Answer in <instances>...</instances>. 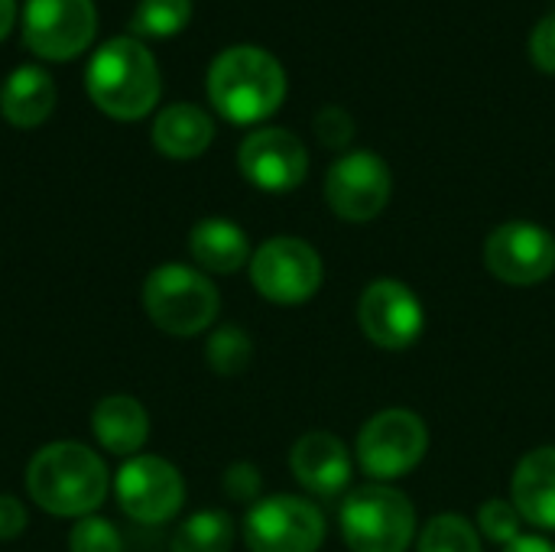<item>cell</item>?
I'll list each match as a JSON object with an SVG mask.
<instances>
[{"label": "cell", "mask_w": 555, "mask_h": 552, "mask_svg": "<svg viewBox=\"0 0 555 552\" xmlns=\"http://www.w3.org/2000/svg\"><path fill=\"white\" fill-rule=\"evenodd\" d=\"M111 478L101 455L72 439L42 446L26 468L29 498L55 517H91L107 498Z\"/></svg>", "instance_id": "obj_1"}, {"label": "cell", "mask_w": 555, "mask_h": 552, "mask_svg": "<svg viewBox=\"0 0 555 552\" xmlns=\"http://www.w3.org/2000/svg\"><path fill=\"white\" fill-rule=\"evenodd\" d=\"M91 104L114 120L146 117L163 91L156 55L137 36H114L101 42L85 72Z\"/></svg>", "instance_id": "obj_2"}, {"label": "cell", "mask_w": 555, "mask_h": 552, "mask_svg": "<svg viewBox=\"0 0 555 552\" xmlns=\"http://www.w3.org/2000/svg\"><path fill=\"white\" fill-rule=\"evenodd\" d=\"M208 101L231 124H260L286 98V72L260 46H231L208 68Z\"/></svg>", "instance_id": "obj_3"}, {"label": "cell", "mask_w": 555, "mask_h": 552, "mask_svg": "<svg viewBox=\"0 0 555 552\" xmlns=\"http://www.w3.org/2000/svg\"><path fill=\"white\" fill-rule=\"evenodd\" d=\"M143 309L159 332L192 338L218 319L221 296L202 270L163 264L143 283Z\"/></svg>", "instance_id": "obj_4"}, {"label": "cell", "mask_w": 555, "mask_h": 552, "mask_svg": "<svg viewBox=\"0 0 555 552\" xmlns=\"http://www.w3.org/2000/svg\"><path fill=\"white\" fill-rule=\"evenodd\" d=\"M341 537L351 552H406L416 540V508L390 485L354 488L338 511Z\"/></svg>", "instance_id": "obj_5"}, {"label": "cell", "mask_w": 555, "mask_h": 552, "mask_svg": "<svg viewBox=\"0 0 555 552\" xmlns=\"http://www.w3.org/2000/svg\"><path fill=\"white\" fill-rule=\"evenodd\" d=\"M426 452H429V429L420 413L403 410V407L374 413L361 426L358 442H354L361 472L377 485H390L416 472Z\"/></svg>", "instance_id": "obj_6"}, {"label": "cell", "mask_w": 555, "mask_h": 552, "mask_svg": "<svg viewBox=\"0 0 555 552\" xmlns=\"http://www.w3.org/2000/svg\"><path fill=\"white\" fill-rule=\"evenodd\" d=\"M247 267H250L254 290L276 306L309 303L322 290V280H325L322 254L309 241L289 238V234L263 241L254 251Z\"/></svg>", "instance_id": "obj_7"}, {"label": "cell", "mask_w": 555, "mask_h": 552, "mask_svg": "<svg viewBox=\"0 0 555 552\" xmlns=\"http://www.w3.org/2000/svg\"><path fill=\"white\" fill-rule=\"evenodd\" d=\"M244 543L250 552H319L325 543V517L309 498L273 495L247 511Z\"/></svg>", "instance_id": "obj_8"}, {"label": "cell", "mask_w": 555, "mask_h": 552, "mask_svg": "<svg viewBox=\"0 0 555 552\" xmlns=\"http://www.w3.org/2000/svg\"><path fill=\"white\" fill-rule=\"evenodd\" d=\"M98 33L94 0H26L23 42L46 62H68L81 55Z\"/></svg>", "instance_id": "obj_9"}, {"label": "cell", "mask_w": 555, "mask_h": 552, "mask_svg": "<svg viewBox=\"0 0 555 552\" xmlns=\"http://www.w3.org/2000/svg\"><path fill=\"white\" fill-rule=\"evenodd\" d=\"M120 511L137 524H169L185 504V482L163 455H133L114 478Z\"/></svg>", "instance_id": "obj_10"}, {"label": "cell", "mask_w": 555, "mask_h": 552, "mask_svg": "<svg viewBox=\"0 0 555 552\" xmlns=\"http://www.w3.org/2000/svg\"><path fill=\"white\" fill-rule=\"evenodd\" d=\"M393 192V176L390 166L367 150L345 153L338 163H332L325 176V202L328 208L351 224L374 221Z\"/></svg>", "instance_id": "obj_11"}, {"label": "cell", "mask_w": 555, "mask_h": 552, "mask_svg": "<svg viewBox=\"0 0 555 552\" xmlns=\"http://www.w3.org/2000/svg\"><path fill=\"white\" fill-rule=\"evenodd\" d=\"M358 322L371 345L403 351L416 345L426 332V309L406 283L384 277L364 286L358 303Z\"/></svg>", "instance_id": "obj_12"}, {"label": "cell", "mask_w": 555, "mask_h": 552, "mask_svg": "<svg viewBox=\"0 0 555 552\" xmlns=\"http://www.w3.org/2000/svg\"><path fill=\"white\" fill-rule=\"evenodd\" d=\"M485 264L507 286H537L555 273V238L533 221H504L485 241Z\"/></svg>", "instance_id": "obj_13"}, {"label": "cell", "mask_w": 555, "mask_h": 552, "mask_svg": "<svg viewBox=\"0 0 555 552\" xmlns=\"http://www.w3.org/2000/svg\"><path fill=\"white\" fill-rule=\"evenodd\" d=\"M237 166L260 192H293L309 172V153L296 133L283 127H260L241 143Z\"/></svg>", "instance_id": "obj_14"}, {"label": "cell", "mask_w": 555, "mask_h": 552, "mask_svg": "<svg viewBox=\"0 0 555 552\" xmlns=\"http://www.w3.org/2000/svg\"><path fill=\"white\" fill-rule=\"evenodd\" d=\"M289 472L312 498H341L351 485L354 462L348 446L332 433H306L289 449Z\"/></svg>", "instance_id": "obj_15"}, {"label": "cell", "mask_w": 555, "mask_h": 552, "mask_svg": "<svg viewBox=\"0 0 555 552\" xmlns=\"http://www.w3.org/2000/svg\"><path fill=\"white\" fill-rule=\"evenodd\" d=\"M511 501L537 530H555V446L527 452L511 478Z\"/></svg>", "instance_id": "obj_16"}, {"label": "cell", "mask_w": 555, "mask_h": 552, "mask_svg": "<svg viewBox=\"0 0 555 552\" xmlns=\"http://www.w3.org/2000/svg\"><path fill=\"white\" fill-rule=\"evenodd\" d=\"M91 433L94 439L111 452L133 459L150 439V416L143 403L130 394H111L104 397L91 413Z\"/></svg>", "instance_id": "obj_17"}, {"label": "cell", "mask_w": 555, "mask_h": 552, "mask_svg": "<svg viewBox=\"0 0 555 552\" xmlns=\"http://www.w3.org/2000/svg\"><path fill=\"white\" fill-rule=\"evenodd\" d=\"M55 111V81L39 65H20L0 85V114L7 124L29 130L49 120Z\"/></svg>", "instance_id": "obj_18"}, {"label": "cell", "mask_w": 555, "mask_h": 552, "mask_svg": "<svg viewBox=\"0 0 555 552\" xmlns=\"http://www.w3.org/2000/svg\"><path fill=\"white\" fill-rule=\"evenodd\" d=\"M215 140V120L198 104H169L153 120V146L169 159H195Z\"/></svg>", "instance_id": "obj_19"}, {"label": "cell", "mask_w": 555, "mask_h": 552, "mask_svg": "<svg viewBox=\"0 0 555 552\" xmlns=\"http://www.w3.org/2000/svg\"><path fill=\"white\" fill-rule=\"evenodd\" d=\"M192 260L202 273H237L250 264V241L247 231L228 218H205L189 234Z\"/></svg>", "instance_id": "obj_20"}, {"label": "cell", "mask_w": 555, "mask_h": 552, "mask_svg": "<svg viewBox=\"0 0 555 552\" xmlns=\"http://www.w3.org/2000/svg\"><path fill=\"white\" fill-rule=\"evenodd\" d=\"M234 521L224 511H198L185 517L172 537V552H231Z\"/></svg>", "instance_id": "obj_21"}, {"label": "cell", "mask_w": 555, "mask_h": 552, "mask_svg": "<svg viewBox=\"0 0 555 552\" xmlns=\"http://www.w3.org/2000/svg\"><path fill=\"white\" fill-rule=\"evenodd\" d=\"M192 20V0H140L133 16H130V29L140 39H166L176 36L189 26Z\"/></svg>", "instance_id": "obj_22"}, {"label": "cell", "mask_w": 555, "mask_h": 552, "mask_svg": "<svg viewBox=\"0 0 555 552\" xmlns=\"http://www.w3.org/2000/svg\"><path fill=\"white\" fill-rule=\"evenodd\" d=\"M416 552H485L478 527L462 514H436L416 537Z\"/></svg>", "instance_id": "obj_23"}, {"label": "cell", "mask_w": 555, "mask_h": 552, "mask_svg": "<svg viewBox=\"0 0 555 552\" xmlns=\"http://www.w3.org/2000/svg\"><path fill=\"white\" fill-rule=\"evenodd\" d=\"M205 361L215 374L221 377H237L250 368L254 361V342L244 329L237 325H221L208 335L205 342Z\"/></svg>", "instance_id": "obj_24"}, {"label": "cell", "mask_w": 555, "mask_h": 552, "mask_svg": "<svg viewBox=\"0 0 555 552\" xmlns=\"http://www.w3.org/2000/svg\"><path fill=\"white\" fill-rule=\"evenodd\" d=\"M524 524L527 521L520 517V511L511 498H488L478 508V530L498 547H511L514 540H520Z\"/></svg>", "instance_id": "obj_25"}, {"label": "cell", "mask_w": 555, "mask_h": 552, "mask_svg": "<svg viewBox=\"0 0 555 552\" xmlns=\"http://www.w3.org/2000/svg\"><path fill=\"white\" fill-rule=\"evenodd\" d=\"M68 552H124L117 527L104 517H81L68 534Z\"/></svg>", "instance_id": "obj_26"}, {"label": "cell", "mask_w": 555, "mask_h": 552, "mask_svg": "<svg viewBox=\"0 0 555 552\" xmlns=\"http://www.w3.org/2000/svg\"><path fill=\"white\" fill-rule=\"evenodd\" d=\"M315 137L328 150H345L354 140V117L345 107L328 104L315 114Z\"/></svg>", "instance_id": "obj_27"}, {"label": "cell", "mask_w": 555, "mask_h": 552, "mask_svg": "<svg viewBox=\"0 0 555 552\" xmlns=\"http://www.w3.org/2000/svg\"><path fill=\"white\" fill-rule=\"evenodd\" d=\"M221 488H224V495L234 501V504H257V498H260V491H263V478H260V472H257V465H250V462H234V465H228V472H224V478H221Z\"/></svg>", "instance_id": "obj_28"}, {"label": "cell", "mask_w": 555, "mask_h": 552, "mask_svg": "<svg viewBox=\"0 0 555 552\" xmlns=\"http://www.w3.org/2000/svg\"><path fill=\"white\" fill-rule=\"evenodd\" d=\"M530 55L540 72L555 75V10L537 23V29L530 36Z\"/></svg>", "instance_id": "obj_29"}, {"label": "cell", "mask_w": 555, "mask_h": 552, "mask_svg": "<svg viewBox=\"0 0 555 552\" xmlns=\"http://www.w3.org/2000/svg\"><path fill=\"white\" fill-rule=\"evenodd\" d=\"M29 517L20 498L13 495H0V540H16L26 530Z\"/></svg>", "instance_id": "obj_30"}, {"label": "cell", "mask_w": 555, "mask_h": 552, "mask_svg": "<svg viewBox=\"0 0 555 552\" xmlns=\"http://www.w3.org/2000/svg\"><path fill=\"white\" fill-rule=\"evenodd\" d=\"M504 552H555V547L546 540V537L524 534L520 540H514L511 547H504Z\"/></svg>", "instance_id": "obj_31"}, {"label": "cell", "mask_w": 555, "mask_h": 552, "mask_svg": "<svg viewBox=\"0 0 555 552\" xmlns=\"http://www.w3.org/2000/svg\"><path fill=\"white\" fill-rule=\"evenodd\" d=\"M13 23H16V0H0V42L10 36Z\"/></svg>", "instance_id": "obj_32"}]
</instances>
